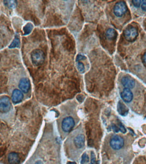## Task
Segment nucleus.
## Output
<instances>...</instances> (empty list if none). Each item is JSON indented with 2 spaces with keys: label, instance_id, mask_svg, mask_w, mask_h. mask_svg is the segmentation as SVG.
<instances>
[{
  "label": "nucleus",
  "instance_id": "obj_1",
  "mask_svg": "<svg viewBox=\"0 0 146 164\" xmlns=\"http://www.w3.org/2000/svg\"><path fill=\"white\" fill-rule=\"evenodd\" d=\"M75 107L76 103L75 102H70L61 107L63 110L57 120V125L60 135L63 139L72 131L79 121Z\"/></svg>",
  "mask_w": 146,
  "mask_h": 164
},
{
  "label": "nucleus",
  "instance_id": "obj_2",
  "mask_svg": "<svg viewBox=\"0 0 146 164\" xmlns=\"http://www.w3.org/2000/svg\"><path fill=\"white\" fill-rule=\"evenodd\" d=\"M85 149V135L82 125L72 131L65 143V149L68 158L77 161Z\"/></svg>",
  "mask_w": 146,
  "mask_h": 164
},
{
  "label": "nucleus",
  "instance_id": "obj_3",
  "mask_svg": "<svg viewBox=\"0 0 146 164\" xmlns=\"http://www.w3.org/2000/svg\"><path fill=\"white\" fill-rule=\"evenodd\" d=\"M45 59V54L43 50L36 49L31 53V60L35 66H39L43 63Z\"/></svg>",
  "mask_w": 146,
  "mask_h": 164
},
{
  "label": "nucleus",
  "instance_id": "obj_4",
  "mask_svg": "<svg viewBox=\"0 0 146 164\" xmlns=\"http://www.w3.org/2000/svg\"><path fill=\"white\" fill-rule=\"evenodd\" d=\"M1 115L3 117V115L8 114L9 112H12V103L9 98L6 96H1Z\"/></svg>",
  "mask_w": 146,
  "mask_h": 164
},
{
  "label": "nucleus",
  "instance_id": "obj_5",
  "mask_svg": "<svg viewBox=\"0 0 146 164\" xmlns=\"http://www.w3.org/2000/svg\"><path fill=\"white\" fill-rule=\"evenodd\" d=\"M109 145H110L111 147L114 150H120L123 147L124 145H125V141H124L123 137L121 136L115 135L111 138Z\"/></svg>",
  "mask_w": 146,
  "mask_h": 164
},
{
  "label": "nucleus",
  "instance_id": "obj_6",
  "mask_svg": "<svg viewBox=\"0 0 146 164\" xmlns=\"http://www.w3.org/2000/svg\"><path fill=\"white\" fill-rule=\"evenodd\" d=\"M127 12V7L125 1H119L113 8V12L116 17H122Z\"/></svg>",
  "mask_w": 146,
  "mask_h": 164
},
{
  "label": "nucleus",
  "instance_id": "obj_7",
  "mask_svg": "<svg viewBox=\"0 0 146 164\" xmlns=\"http://www.w3.org/2000/svg\"><path fill=\"white\" fill-rule=\"evenodd\" d=\"M124 37L129 42L135 40L138 36V31L137 29L133 26H129L126 28L123 32Z\"/></svg>",
  "mask_w": 146,
  "mask_h": 164
},
{
  "label": "nucleus",
  "instance_id": "obj_8",
  "mask_svg": "<svg viewBox=\"0 0 146 164\" xmlns=\"http://www.w3.org/2000/svg\"><path fill=\"white\" fill-rule=\"evenodd\" d=\"M19 89L22 91L24 94H28L30 90L31 86L30 81L27 78H22L20 79L18 83Z\"/></svg>",
  "mask_w": 146,
  "mask_h": 164
},
{
  "label": "nucleus",
  "instance_id": "obj_9",
  "mask_svg": "<svg viewBox=\"0 0 146 164\" xmlns=\"http://www.w3.org/2000/svg\"><path fill=\"white\" fill-rule=\"evenodd\" d=\"M11 98L12 101L14 104H17L21 102L24 99V94L22 93L20 90L18 89H14L12 91L11 94Z\"/></svg>",
  "mask_w": 146,
  "mask_h": 164
},
{
  "label": "nucleus",
  "instance_id": "obj_10",
  "mask_svg": "<svg viewBox=\"0 0 146 164\" xmlns=\"http://www.w3.org/2000/svg\"><path fill=\"white\" fill-rule=\"evenodd\" d=\"M121 98L126 103H130L133 99V94L131 89L124 88L122 92L121 93Z\"/></svg>",
  "mask_w": 146,
  "mask_h": 164
},
{
  "label": "nucleus",
  "instance_id": "obj_11",
  "mask_svg": "<svg viewBox=\"0 0 146 164\" xmlns=\"http://www.w3.org/2000/svg\"><path fill=\"white\" fill-rule=\"evenodd\" d=\"M121 83H122V85L125 87V88L128 89L133 88L135 84L134 79L129 76L124 77L123 78H122V79H121Z\"/></svg>",
  "mask_w": 146,
  "mask_h": 164
},
{
  "label": "nucleus",
  "instance_id": "obj_12",
  "mask_svg": "<svg viewBox=\"0 0 146 164\" xmlns=\"http://www.w3.org/2000/svg\"><path fill=\"white\" fill-rule=\"evenodd\" d=\"M8 161L9 164H20V158L18 153L12 152L8 155Z\"/></svg>",
  "mask_w": 146,
  "mask_h": 164
},
{
  "label": "nucleus",
  "instance_id": "obj_13",
  "mask_svg": "<svg viewBox=\"0 0 146 164\" xmlns=\"http://www.w3.org/2000/svg\"><path fill=\"white\" fill-rule=\"evenodd\" d=\"M118 112H119V114L122 116H126L128 114L129 110L123 104H122L121 102H119L118 104Z\"/></svg>",
  "mask_w": 146,
  "mask_h": 164
},
{
  "label": "nucleus",
  "instance_id": "obj_14",
  "mask_svg": "<svg viewBox=\"0 0 146 164\" xmlns=\"http://www.w3.org/2000/svg\"><path fill=\"white\" fill-rule=\"evenodd\" d=\"M106 36L108 39H115L116 37V32L114 29L109 28L106 30Z\"/></svg>",
  "mask_w": 146,
  "mask_h": 164
},
{
  "label": "nucleus",
  "instance_id": "obj_15",
  "mask_svg": "<svg viewBox=\"0 0 146 164\" xmlns=\"http://www.w3.org/2000/svg\"><path fill=\"white\" fill-rule=\"evenodd\" d=\"M89 161V158L88 156L86 153H84L83 156H82V161H81V163L82 164H86L87 162H88Z\"/></svg>",
  "mask_w": 146,
  "mask_h": 164
},
{
  "label": "nucleus",
  "instance_id": "obj_16",
  "mask_svg": "<svg viewBox=\"0 0 146 164\" xmlns=\"http://www.w3.org/2000/svg\"><path fill=\"white\" fill-rule=\"evenodd\" d=\"M132 2L133 6H134L135 8H139V6H142V1H141V0H134V1H133Z\"/></svg>",
  "mask_w": 146,
  "mask_h": 164
},
{
  "label": "nucleus",
  "instance_id": "obj_17",
  "mask_svg": "<svg viewBox=\"0 0 146 164\" xmlns=\"http://www.w3.org/2000/svg\"><path fill=\"white\" fill-rule=\"evenodd\" d=\"M19 45H20V41H19V39L18 38V37H16V38H15V40H14V42H12V44L11 45L10 48H12L14 47H18Z\"/></svg>",
  "mask_w": 146,
  "mask_h": 164
},
{
  "label": "nucleus",
  "instance_id": "obj_18",
  "mask_svg": "<svg viewBox=\"0 0 146 164\" xmlns=\"http://www.w3.org/2000/svg\"><path fill=\"white\" fill-rule=\"evenodd\" d=\"M77 68H78L79 71L80 72H84V65L82 64V63H80V62L79 63L77 62Z\"/></svg>",
  "mask_w": 146,
  "mask_h": 164
},
{
  "label": "nucleus",
  "instance_id": "obj_19",
  "mask_svg": "<svg viewBox=\"0 0 146 164\" xmlns=\"http://www.w3.org/2000/svg\"><path fill=\"white\" fill-rule=\"evenodd\" d=\"M31 28H32V26L30 24H28L27 26H26V27L24 28V31H25V33L27 34V32H28L27 30H28V32H30V30H30Z\"/></svg>",
  "mask_w": 146,
  "mask_h": 164
},
{
  "label": "nucleus",
  "instance_id": "obj_20",
  "mask_svg": "<svg viewBox=\"0 0 146 164\" xmlns=\"http://www.w3.org/2000/svg\"><path fill=\"white\" fill-rule=\"evenodd\" d=\"M142 9L143 11L146 12V0H145V1H142Z\"/></svg>",
  "mask_w": 146,
  "mask_h": 164
},
{
  "label": "nucleus",
  "instance_id": "obj_21",
  "mask_svg": "<svg viewBox=\"0 0 146 164\" xmlns=\"http://www.w3.org/2000/svg\"><path fill=\"white\" fill-rule=\"evenodd\" d=\"M119 128H120V130L121 131H122L123 132H125V131H126V130H125V127H123V124H121V123H120V127H119Z\"/></svg>",
  "mask_w": 146,
  "mask_h": 164
},
{
  "label": "nucleus",
  "instance_id": "obj_22",
  "mask_svg": "<svg viewBox=\"0 0 146 164\" xmlns=\"http://www.w3.org/2000/svg\"><path fill=\"white\" fill-rule=\"evenodd\" d=\"M113 131H115V132H119V130H120L119 129H118V127H116L115 125H113Z\"/></svg>",
  "mask_w": 146,
  "mask_h": 164
},
{
  "label": "nucleus",
  "instance_id": "obj_23",
  "mask_svg": "<svg viewBox=\"0 0 146 164\" xmlns=\"http://www.w3.org/2000/svg\"><path fill=\"white\" fill-rule=\"evenodd\" d=\"M143 62L145 63L146 64V52L144 53V55H143Z\"/></svg>",
  "mask_w": 146,
  "mask_h": 164
},
{
  "label": "nucleus",
  "instance_id": "obj_24",
  "mask_svg": "<svg viewBox=\"0 0 146 164\" xmlns=\"http://www.w3.org/2000/svg\"><path fill=\"white\" fill-rule=\"evenodd\" d=\"M67 164H76L75 162H71V161H69V162H67Z\"/></svg>",
  "mask_w": 146,
  "mask_h": 164
},
{
  "label": "nucleus",
  "instance_id": "obj_25",
  "mask_svg": "<svg viewBox=\"0 0 146 164\" xmlns=\"http://www.w3.org/2000/svg\"><path fill=\"white\" fill-rule=\"evenodd\" d=\"M90 164H95V163H93V162H91V163H90Z\"/></svg>",
  "mask_w": 146,
  "mask_h": 164
}]
</instances>
